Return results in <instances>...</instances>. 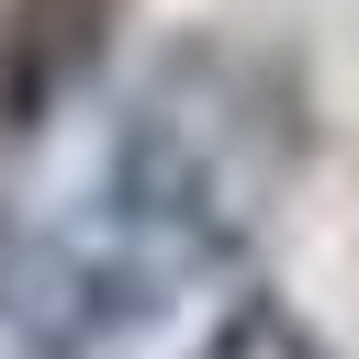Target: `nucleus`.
<instances>
[{"label": "nucleus", "mask_w": 359, "mask_h": 359, "mask_svg": "<svg viewBox=\"0 0 359 359\" xmlns=\"http://www.w3.org/2000/svg\"><path fill=\"white\" fill-rule=\"evenodd\" d=\"M280 168H292V90L236 45H168L135 112L112 123L101 213L56 236V269L90 303V325H123L168 280L224 269L269 224Z\"/></svg>", "instance_id": "nucleus-1"}, {"label": "nucleus", "mask_w": 359, "mask_h": 359, "mask_svg": "<svg viewBox=\"0 0 359 359\" xmlns=\"http://www.w3.org/2000/svg\"><path fill=\"white\" fill-rule=\"evenodd\" d=\"M112 0H11L0 22V123H34L45 101L79 90V67L101 56Z\"/></svg>", "instance_id": "nucleus-2"}, {"label": "nucleus", "mask_w": 359, "mask_h": 359, "mask_svg": "<svg viewBox=\"0 0 359 359\" xmlns=\"http://www.w3.org/2000/svg\"><path fill=\"white\" fill-rule=\"evenodd\" d=\"M202 359H325V348H314L280 303H236V314L213 325V348H202Z\"/></svg>", "instance_id": "nucleus-3"}]
</instances>
